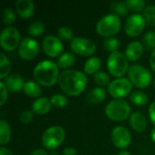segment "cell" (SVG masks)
Wrapping results in <instances>:
<instances>
[{
    "instance_id": "1",
    "label": "cell",
    "mask_w": 155,
    "mask_h": 155,
    "mask_svg": "<svg viewBox=\"0 0 155 155\" xmlns=\"http://www.w3.org/2000/svg\"><path fill=\"white\" fill-rule=\"evenodd\" d=\"M58 84L64 94L70 96H78L84 91L87 84V78L84 73L67 69L60 74Z\"/></svg>"
},
{
    "instance_id": "2",
    "label": "cell",
    "mask_w": 155,
    "mask_h": 155,
    "mask_svg": "<svg viewBox=\"0 0 155 155\" xmlns=\"http://www.w3.org/2000/svg\"><path fill=\"white\" fill-rule=\"evenodd\" d=\"M36 83L44 86L54 85L59 78V67L51 60H44L37 64L33 71Z\"/></svg>"
},
{
    "instance_id": "3",
    "label": "cell",
    "mask_w": 155,
    "mask_h": 155,
    "mask_svg": "<svg viewBox=\"0 0 155 155\" xmlns=\"http://www.w3.org/2000/svg\"><path fill=\"white\" fill-rule=\"evenodd\" d=\"M107 69L109 73L117 78H122L129 70V60L125 54L120 52L111 53L107 59Z\"/></svg>"
},
{
    "instance_id": "4",
    "label": "cell",
    "mask_w": 155,
    "mask_h": 155,
    "mask_svg": "<svg viewBox=\"0 0 155 155\" xmlns=\"http://www.w3.org/2000/svg\"><path fill=\"white\" fill-rule=\"evenodd\" d=\"M120 17L115 14H108L103 16L96 25L97 33L104 37H110L116 35L121 29Z\"/></svg>"
},
{
    "instance_id": "5",
    "label": "cell",
    "mask_w": 155,
    "mask_h": 155,
    "mask_svg": "<svg viewBox=\"0 0 155 155\" xmlns=\"http://www.w3.org/2000/svg\"><path fill=\"white\" fill-rule=\"evenodd\" d=\"M131 107L124 100L116 99L111 101L105 107V114L112 121L121 122L130 116Z\"/></svg>"
},
{
    "instance_id": "6",
    "label": "cell",
    "mask_w": 155,
    "mask_h": 155,
    "mask_svg": "<svg viewBox=\"0 0 155 155\" xmlns=\"http://www.w3.org/2000/svg\"><path fill=\"white\" fill-rule=\"evenodd\" d=\"M128 76L132 84L138 88H146L152 82L150 71L140 64L131 65L128 70Z\"/></svg>"
},
{
    "instance_id": "7",
    "label": "cell",
    "mask_w": 155,
    "mask_h": 155,
    "mask_svg": "<svg viewBox=\"0 0 155 155\" xmlns=\"http://www.w3.org/2000/svg\"><path fill=\"white\" fill-rule=\"evenodd\" d=\"M65 138V132L61 126L48 128L42 136V144L45 148L53 150L62 144Z\"/></svg>"
},
{
    "instance_id": "8",
    "label": "cell",
    "mask_w": 155,
    "mask_h": 155,
    "mask_svg": "<svg viewBox=\"0 0 155 155\" xmlns=\"http://www.w3.org/2000/svg\"><path fill=\"white\" fill-rule=\"evenodd\" d=\"M20 33L15 27H5L0 36V45L5 51H13L20 45Z\"/></svg>"
},
{
    "instance_id": "9",
    "label": "cell",
    "mask_w": 155,
    "mask_h": 155,
    "mask_svg": "<svg viewBox=\"0 0 155 155\" xmlns=\"http://www.w3.org/2000/svg\"><path fill=\"white\" fill-rule=\"evenodd\" d=\"M71 50L82 56H91L96 51V45L94 42L84 37H74L70 44Z\"/></svg>"
},
{
    "instance_id": "10",
    "label": "cell",
    "mask_w": 155,
    "mask_h": 155,
    "mask_svg": "<svg viewBox=\"0 0 155 155\" xmlns=\"http://www.w3.org/2000/svg\"><path fill=\"white\" fill-rule=\"evenodd\" d=\"M146 25V20L143 15L139 14L131 15L125 22L124 31L130 37H135L142 34Z\"/></svg>"
},
{
    "instance_id": "11",
    "label": "cell",
    "mask_w": 155,
    "mask_h": 155,
    "mask_svg": "<svg viewBox=\"0 0 155 155\" xmlns=\"http://www.w3.org/2000/svg\"><path fill=\"white\" fill-rule=\"evenodd\" d=\"M133 89V84L131 81L127 78H117L111 82L108 86V92L111 96L121 99L127 96Z\"/></svg>"
},
{
    "instance_id": "12",
    "label": "cell",
    "mask_w": 155,
    "mask_h": 155,
    "mask_svg": "<svg viewBox=\"0 0 155 155\" xmlns=\"http://www.w3.org/2000/svg\"><path fill=\"white\" fill-rule=\"evenodd\" d=\"M39 52V45L37 41L31 37H25L18 47L19 56L25 61L33 60Z\"/></svg>"
},
{
    "instance_id": "13",
    "label": "cell",
    "mask_w": 155,
    "mask_h": 155,
    "mask_svg": "<svg viewBox=\"0 0 155 155\" xmlns=\"http://www.w3.org/2000/svg\"><path fill=\"white\" fill-rule=\"evenodd\" d=\"M42 47L45 54L50 57H57L63 51V44L59 37L47 35L43 39Z\"/></svg>"
},
{
    "instance_id": "14",
    "label": "cell",
    "mask_w": 155,
    "mask_h": 155,
    "mask_svg": "<svg viewBox=\"0 0 155 155\" xmlns=\"http://www.w3.org/2000/svg\"><path fill=\"white\" fill-rule=\"evenodd\" d=\"M112 141L115 147L124 149L130 145L132 135L127 128L124 126H116L112 131Z\"/></svg>"
},
{
    "instance_id": "15",
    "label": "cell",
    "mask_w": 155,
    "mask_h": 155,
    "mask_svg": "<svg viewBox=\"0 0 155 155\" xmlns=\"http://www.w3.org/2000/svg\"><path fill=\"white\" fill-rule=\"evenodd\" d=\"M15 10L20 17L27 19L34 15L35 5L31 0H17L15 2Z\"/></svg>"
},
{
    "instance_id": "16",
    "label": "cell",
    "mask_w": 155,
    "mask_h": 155,
    "mask_svg": "<svg viewBox=\"0 0 155 155\" xmlns=\"http://www.w3.org/2000/svg\"><path fill=\"white\" fill-rule=\"evenodd\" d=\"M5 84L7 88L12 93H18L22 89H24L25 86V81L24 78L19 74H9L5 80Z\"/></svg>"
},
{
    "instance_id": "17",
    "label": "cell",
    "mask_w": 155,
    "mask_h": 155,
    "mask_svg": "<svg viewBox=\"0 0 155 155\" xmlns=\"http://www.w3.org/2000/svg\"><path fill=\"white\" fill-rule=\"evenodd\" d=\"M143 53V45L139 41L131 42L125 50V56L131 62H135L139 60Z\"/></svg>"
},
{
    "instance_id": "18",
    "label": "cell",
    "mask_w": 155,
    "mask_h": 155,
    "mask_svg": "<svg viewBox=\"0 0 155 155\" xmlns=\"http://www.w3.org/2000/svg\"><path fill=\"white\" fill-rule=\"evenodd\" d=\"M129 124L130 126L136 132L142 133L145 131L147 127V120L145 116L139 112L134 113L131 114L130 119H129Z\"/></svg>"
},
{
    "instance_id": "19",
    "label": "cell",
    "mask_w": 155,
    "mask_h": 155,
    "mask_svg": "<svg viewBox=\"0 0 155 155\" xmlns=\"http://www.w3.org/2000/svg\"><path fill=\"white\" fill-rule=\"evenodd\" d=\"M51 105V100H49L46 97H40L33 103L32 109L35 114L42 115L47 114L50 111Z\"/></svg>"
},
{
    "instance_id": "20",
    "label": "cell",
    "mask_w": 155,
    "mask_h": 155,
    "mask_svg": "<svg viewBox=\"0 0 155 155\" xmlns=\"http://www.w3.org/2000/svg\"><path fill=\"white\" fill-rule=\"evenodd\" d=\"M106 97V91L102 87L92 89L86 95V101L91 104H98L102 103Z\"/></svg>"
},
{
    "instance_id": "21",
    "label": "cell",
    "mask_w": 155,
    "mask_h": 155,
    "mask_svg": "<svg viewBox=\"0 0 155 155\" xmlns=\"http://www.w3.org/2000/svg\"><path fill=\"white\" fill-rule=\"evenodd\" d=\"M101 67V60L97 56H92L84 63V71L85 74H95Z\"/></svg>"
},
{
    "instance_id": "22",
    "label": "cell",
    "mask_w": 155,
    "mask_h": 155,
    "mask_svg": "<svg viewBox=\"0 0 155 155\" xmlns=\"http://www.w3.org/2000/svg\"><path fill=\"white\" fill-rule=\"evenodd\" d=\"M23 90L27 96L32 97V98H36L42 94V88L40 84L32 80L25 82Z\"/></svg>"
},
{
    "instance_id": "23",
    "label": "cell",
    "mask_w": 155,
    "mask_h": 155,
    "mask_svg": "<svg viewBox=\"0 0 155 155\" xmlns=\"http://www.w3.org/2000/svg\"><path fill=\"white\" fill-rule=\"evenodd\" d=\"M74 62H75V56L72 53L66 52L59 56L56 64L59 68L67 69V68L71 67L74 64Z\"/></svg>"
},
{
    "instance_id": "24",
    "label": "cell",
    "mask_w": 155,
    "mask_h": 155,
    "mask_svg": "<svg viewBox=\"0 0 155 155\" xmlns=\"http://www.w3.org/2000/svg\"><path fill=\"white\" fill-rule=\"evenodd\" d=\"M11 138V129L8 123L5 120L0 121V143L5 145L9 143Z\"/></svg>"
},
{
    "instance_id": "25",
    "label": "cell",
    "mask_w": 155,
    "mask_h": 155,
    "mask_svg": "<svg viewBox=\"0 0 155 155\" xmlns=\"http://www.w3.org/2000/svg\"><path fill=\"white\" fill-rule=\"evenodd\" d=\"M130 100L132 101V103L134 104H135L137 106H143L148 103L149 98L143 92L136 91V92H134L131 94Z\"/></svg>"
},
{
    "instance_id": "26",
    "label": "cell",
    "mask_w": 155,
    "mask_h": 155,
    "mask_svg": "<svg viewBox=\"0 0 155 155\" xmlns=\"http://www.w3.org/2000/svg\"><path fill=\"white\" fill-rule=\"evenodd\" d=\"M45 30V25L41 21H35L31 23L27 28V32L32 36H39L44 34Z\"/></svg>"
},
{
    "instance_id": "27",
    "label": "cell",
    "mask_w": 155,
    "mask_h": 155,
    "mask_svg": "<svg viewBox=\"0 0 155 155\" xmlns=\"http://www.w3.org/2000/svg\"><path fill=\"white\" fill-rule=\"evenodd\" d=\"M11 71V64L4 53L0 54V78H6Z\"/></svg>"
},
{
    "instance_id": "28",
    "label": "cell",
    "mask_w": 155,
    "mask_h": 155,
    "mask_svg": "<svg viewBox=\"0 0 155 155\" xmlns=\"http://www.w3.org/2000/svg\"><path fill=\"white\" fill-rule=\"evenodd\" d=\"M111 9L113 10L114 14L117 15L118 16H124L128 14L129 9L125 4V2H114L111 5Z\"/></svg>"
},
{
    "instance_id": "29",
    "label": "cell",
    "mask_w": 155,
    "mask_h": 155,
    "mask_svg": "<svg viewBox=\"0 0 155 155\" xmlns=\"http://www.w3.org/2000/svg\"><path fill=\"white\" fill-rule=\"evenodd\" d=\"M143 16L146 20V22L152 25L155 26V5H147L143 11Z\"/></svg>"
},
{
    "instance_id": "30",
    "label": "cell",
    "mask_w": 155,
    "mask_h": 155,
    "mask_svg": "<svg viewBox=\"0 0 155 155\" xmlns=\"http://www.w3.org/2000/svg\"><path fill=\"white\" fill-rule=\"evenodd\" d=\"M104 45L107 51L111 53H114V52H118V49L120 47V42L115 37H109L104 40Z\"/></svg>"
},
{
    "instance_id": "31",
    "label": "cell",
    "mask_w": 155,
    "mask_h": 155,
    "mask_svg": "<svg viewBox=\"0 0 155 155\" xmlns=\"http://www.w3.org/2000/svg\"><path fill=\"white\" fill-rule=\"evenodd\" d=\"M125 4L128 9L133 12H140L145 8V1L143 0H127Z\"/></svg>"
},
{
    "instance_id": "32",
    "label": "cell",
    "mask_w": 155,
    "mask_h": 155,
    "mask_svg": "<svg viewBox=\"0 0 155 155\" xmlns=\"http://www.w3.org/2000/svg\"><path fill=\"white\" fill-rule=\"evenodd\" d=\"M94 82H95L98 85H100V86H106V85L109 86V84H111L109 75H108L106 73L101 72V71L97 72V73L94 75Z\"/></svg>"
},
{
    "instance_id": "33",
    "label": "cell",
    "mask_w": 155,
    "mask_h": 155,
    "mask_svg": "<svg viewBox=\"0 0 155 155\" xmlns=\"http://www.w3.org/2000/svg\"><path fill=\"white\" fill-rule=\"evenodd\" d=\"M57 34H58V37L62 40H65V41H68V40H73L74 37V33L72 31V29L68 26H61L58 31H57Z\"/></svg>"
},
{
    "instance_id": "34",
    "label": "cell",
    "mask_w": 155,
    "mask_h": 155,
    "mask_svg": "<svg viewBox=\"0 0 155 155\" xmlns=\"http://www.w3.org/2000/svg\"><path fill=\"white\" fill-rule=\"evenodd\" d=\"M51 104L55 107H64L67 104V98L63 94H54L51 97Z\"/></svg>"
},
{
    "instance_id": "35",
    "label": "cell",
    "mask_w": 155,
    "mask_h": 155,
    "mask_svg": "<svg viewBox=\"0 0 155 155\" xmlns=\"http://www.w3.org/2000/svg\"><path fill=\"white\" fill-rule=\"evenodd\" d=\"M15 20V12L11 8H5L3 11V22L4 24L10 25H12Z\"/></svg>"
},
{
    "instance_id": "36",
    "label": "cell",
    "mask_w": 155,
    "mask_h": 155,
    "mask_svg": "<svg viewBox=\"0 0 155 155\" xmlns=\"http://www.w3.org/2000/svg\"><path fill=\"white\" fill-rule=\"evenodd\" d=\"M143 42L148 49L155 50V32H147L143 35Z\"/></svg>"
},
{
    "instance_id": "37",
    "label": "cell",
    "mask_w": 155,
    "mask_h": 155,
    "mask_svg": "<svg viewBox=\"0 0 155 155\" xmlns=\"http://www.w3.org/2000/svg\"><path fill=\"white\" fill-rule=\"evenodd\" d=\"M33 117H34L33 113H32L31 111H29V110H25V111H24V112L20 114V116H19V121H20L22 124H30V123L32 122Z\"/></svg>"
},
{
    "instance_id": "38",
    "label": "cell",
    "mask_w": 155,
    "mask_h": 155,
    "mask_svg": "<svg viewBox=\"0 0 155 155\" xmlns=\"http://www.w3.org/2000/svg\"><path fill=\"white\" fill-rule=\"evenodd\" d=\"M7 88L4 82H0V105H4L7 100Z\"/></svg>"
},
{
    "instance_id": "39",
    "label": "cell",
    "mask_w": 155,
    "mask_h": 155,
    "mask_svg": "<svg viewBox=\"0 0 155 155\" xmlns=\"http://www.w3.org/2000/svg\"><path fill=\"white\" fill-rule=\"evenodd\" d=\"M149 116L152 121V123L155 125V102H153L149 108Z\"/></svg>"
},
{
    "instance_id": "40",
    "label": "cell",
    "mask_w": 155,
    "mask_h": 155,
    "mask_svg": "<svg viewBox=\"0 0 155 155\" xmlns=\"http://www.w3.org/2000/svg\"><path fill=\"white\" fill-rule=\"evenodd\" d=\"M63 153L64 155H75L77 153V151L74 147H65L63 149Z\"/></svg>"
},
{
    "instance_id": "41",
    "label": "cell",
    "mask_w": 155,
    "mask_h": 155,
    "mask_svg": "<svg viewBox=\"0 0 155 155\" xmlns=\"http://www.w3.org/2000/svg\"><path fill=\"white\" fill-rule=\"evenodd\" d=\"M150 64H151L152 69L155 72V50L153 51V53L150 56Z\"/></svg>"
},
{
    "instance_id": "42",
    "label": "cell",
    "mask_w": 155,
    "mask_h": 155,
    "mask_svg": "<svg viewBox=\"0 0 155 155\" xmlns=\"http://www.w3.org/2000/svg\"><path fill=\"white\" fill-rule=\"evenodd\" d=\"M30 155H48V154H47V153H46L45 150H43V149H36V150L33 151Z\"/></svg>"
},
{
    "instance_id": "43",
    "label": "cell",
    "mask_w": 155,
    "mask_h": 155,
    "mask_svg": "<svg viewBox=\"0 0 155 155\" xmlns=\"http://www.w3.org/2000/svg\"><path fill=\"white\" fill-rule=\"evenodd\" d=\"M0 155H13V153H11V151L5 147H1L0 148Z\"/></svg>"
},
{
    "instance_id": "44",
    "label": "cell",
    "mask_w": 155,
    "mask_h": 155,
    "mask_svg": "<svg viewBox=\"0 0 155 155\" xmlns=\"http://www.w3.org/2000/svg\"><path fill=\"white\" fill-rule=\"evenodd\" d=\"M151 138H152V140L155 143V128L153 129L152 132H151Z\"/></svg>"
},
{
    "instance_id": "45",
    "label": "cell",
    "mask_w": 155,
    "mask_h": 155,
    "mask_svg": "<svg viewBox=\"0 0 155 155\" xmlns=\"http://www.w3.org/2000/svg\"><path fill=\"white\" fill-rule=\"evenodd\" d=\"M117 155H131V153L129 152H127V151H122Z\"/></svg>"
},
{
    "instance_id": "46",
    "label": "cell",
    "mask_w": 155,
    "mask_h": 155,
    "mask_svg": "<svg viewBox=\"0 0 155 155\" xmlns=\"http://www.w3.org/2000/svg\"><path fill=\"white\" fill-rule=\"evenodd\" d=\"M154 87H155V80H154Z\"/></svg>"
}]
</instances>
